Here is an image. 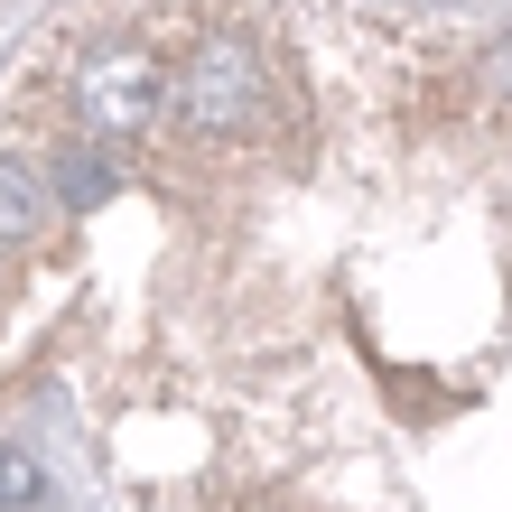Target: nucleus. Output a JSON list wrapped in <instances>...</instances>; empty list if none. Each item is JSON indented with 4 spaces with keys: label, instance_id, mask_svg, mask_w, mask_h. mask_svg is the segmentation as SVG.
I'll list each match as a JSON object with an SVG mask.
<instances>
[{
    "label": "nucleus",
    "instance_id": "nucleus-1",
    "mask_svg": "<svg viewBox=\"0 0 512 512\" xmlns=\"http://www.w3.org/2000/svg\"><path fill=\"white\" fill-rule=\"evenodd\" d=\"M270 112H280V75L243 28H215L168 66V122L196 140H252L270 131Z\"/></svg>",
    "mask_w": 512,
    "mask_h": 512
},
{
    "label": "nucleus",
    "instance_id": "nucleus-2",
    "mask_svg": "<svg viewBox=\"0 0 512 512\" xmlns=\"http://www.w3.org/2000/svg\"><path fill=\"white\" fill-rule=\"evenodd\" d=\"M75 112L94 131H112V140H140L168 112V56L140 47V38L94 47V56H84V75H75Z\"/></svg>",
    "mask_w": 512,
    "mask_h": 512
},
{
    "label": "nucleus",
    "instance_id": "nucleus-3",
    "mask_svg": "<svg viewBox=\"0 0 512 512\" xmlns=\"http://www.w3.org/2000/svg\"><path fill=\"white\" fill-rule=\"evenodd\" d=\"M47 233V187L19 159H0V243H38Z\"/></svg>",
    "mask_w": 512,
    "mask_h": 512
},
{
    "label": "nucleus",
    "instance_id": "nucleus-4",
    "mask_svg": "<svg viewBox=\"0 0 512 512\" xmlns=\"http://www.w3.org/2000/svg\"><path fill=\"white\" fill-rule=\"evenodd\" d=\"M47 494V475H38V457H19V447H0V512H28Z\"/></svg>",
    "mask_w": 512,
    "mask_h": 512
},
{
    "label": "nucleus",
    "instance_id": "nucleus-5",
    "mask_svg": "<svg viewBox=\"0 0 512 512\" xmlns=\"http://www.w3.org/2000/svg\"><path fill=\"white\" fill-rule=\"evenodd\" d=\"M56 177H66V205H103L112 196V159H56Z\"/></svg>",
    "mask_w": 512,
    "mask_h": 512
},
{
    "label": "nucleus",
    "instance_id": "nucleus-6",
    "mask_svg": "<svg viewBox=\"0 0 512 512\" xmlns=\"http://www.w3.org/2000/svg\"><path fill=\"white\" fill-rule=\"evenodd\" d=\"M494 94H503V103H512V38H503V47H494Z\"/></svg>",
    "mask_w": 512,
    "mask_h": 512
}]
</instances>
